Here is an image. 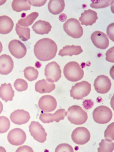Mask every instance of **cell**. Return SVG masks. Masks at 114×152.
<instances>
[{
	"instance_id": "6da1fadb",
	"label": "cell",
	"mask_w": 114,
	"mask_h": 152,
	"mask_svg": "<svg viewBox=\"0 0 114 152\" xmlns=\"http://www.w3.org/2000/svg\"><path fill=\"white\" fill-rule=\"evenodd\" d=\"M58 47L53 40L43 38L38 41L34 46V53L37 58L42 61H47L56 56Z\"/></svg>"
},
{
	"instance_id": "7a4b0ae2",
	"label": "cell",
	"mask_w": 114,
	"mask_h": 152,
	"mask_svg": "<svg viewBox=\"0 0 114 152\" xmlns=\"http://www.w3.org/2000/svg\"><path fill=\"white\" fill-rule=\"evenodd\" d=\"M64 74L69 81L76 82L80 80L83 78L84 72L83 69L77 62H68L64 68Z\"/></svg>"
},
{
	"instance_id": "3957f363",
	"label": "cell",
	"mask_w": 114,
	"mask_h": 152,
	"mask_svg": "<svg viewBox=\"0 0 114 152\" xmlns=\"http://www.w3.org/2000/svg\"><path fill=\"white\" fill-rule=\"evenodd\" d=\"M66 116L70 123L77 125L84 124L88 118L87 113L78 105H73L69 107Z\"/></svg>"
},
{
	"instance_id": "277c9868",
	"label": "cell",
	"mask_w": 114,
	"mask_h": 152,
	"mask_svg": "<svg viewBox=\"0 0 114 152\" xmlns=\"http://www.w3.org/2000/svg\"><path fill=\"white\" fill-rule=\"evenodd\" d=\"M63 28L68 35L74 39H79L83 35V28L80 22L75 18L68 20L64 24Z\"/></svg>"
},
{
	"instance_id": "5b68a950",
	"label": "cell",
	"mask_w": 114,
	"mask_h": 152,
	"mask_svg": "<svg viewBox=\"0 0 114 152\" xmlns=\"http://www.w3.org/2000/svg\"><path fill=\"white\" fill-rule=\"evenodd\" d=\"M91 91V84L87 81H81L72 87L70 91V96L74 99L82 100L89 94Z\"/></svg>"
},
{
	"instance_id": "8992f818",
	"label": "cell",
	"mask_w": 114,
	"mask_h": 152,
	"mask_svg": "<svg viewBox=\"0 0 114 152\" xmlns=\"http://www.w3.org/2000/svg\"><path fill=\"white\" fill-rule=\"evenodd\" d=\"M94 120L100 124H105L109 123L112 119L113 113L112 110L105 106H100L94 110L93 113Z\"/></svg>"
},
{
	"instance_id": "52a82bcc",
	"label": "cell",
	"mask_w": 114,
	"mask_h": 152,
	"mask_svg": "<svg viewBox=\"0 0 114 152\" xmlns=\"http://www.w3.org/2000/svg\"><path fill=\"white\" fill-rule=\"evenodd\" d=\"M45 75L49 82L58 81L61 77V70L59 64L55 62L48 63L45 69Z\"/></svg>"
},
{
	"instance_id": "ba28073f",
	"label": "cell",
	"mask_w": 114,
	"mask_h": 152,
	"mask_svg": "<svg viewBox=\"0 0 114 152\" xmlns=\"http://www.w3.org/2000/svg\"><path fill=\"white\" fill-rule=\"evenodd\" d=\"M28 128L31 135L35 140L41 143H43L47 140V133L43 126L39 122H31Z\"/></svg>"
},
{
	"instance_id": "9c48e42d",
	"label": "cell",
	"mask_w": 114,
	"mask_h": 152,
	"mask_svg": "<svg viewBox=\"0 0 114 152\" xmlns=\"http://www.w3.org/2000/svg\"><path fill=\"white\" fill-rule=\"evenodd\" d=\"M72 139L77 144H85L90 140L91 134L87 129L85 127H78L72 133Z\"/></svg>"
},
{
	"instance_id": "30bf717a",
	"label": "cell",
	"mask_w": 114,
	"mask_h": 152,
	"mask_svg": "<svg viewBox=\"0 0 114 152\" xmlns=\"http://www.w3.org/2000/svg\"><path fill=\"white\" fill-rule=\"evenodd\" d=\"M7 139L11 144L14 146H20L23 144L26 140V134L21 129L15 128L9 133Z\"/></svg>"
},
{
	"instance_id": "8fae6325",
	"label": "cell",
	"mask_w": 114,
	"mask_h": 152,
	"mask_svg": "<svg viewBox=\"0 0 114 152\" xmlns=\"http://www.w3.org/2000/svg\"><path fill=\"white\" fill-rule=\"evenodd\" d=\"M95 90L98 93L104 94L108 93L111 89L112 83L108 77L104 75L98 76L94 84Z\"/></svg>"
},
{
	"instance_id": "7c38bea8",
	"label": "cell",
	"mask_w": 114,
	"mask_h": 152,
	"mask_svg": "<svg viewBox=\"0 0 114 152\" xmlns=\"http://www.w3.org/2000/svg\"><path fill=\"white\" fill-rule=\"evenodd\" d=\"M9 49L10 52L17 59L23 58L27 53V49L24 44L20 41L13 40L9 43Z\"/></svg>"
},
{
	"instance_id": "4fadbf2b",
	"label": "cell",
	"mask_w": 114,
	"mask_h": 152,
	"mask_svg": "<svg viewBox=\"0 0 114 152\" xmlns=\"http://www.w3.org/2000/svg\"><path fill=\"white\" fill-rule=\"evenodd\" d=\"M67 115V112L64 109H59L54 114L43 113L40 115L39 119L44 123H49L56 121L58 123L64 119Z\"/></svg>"
},
{
	"instance_id": "5bb4252c",
	"label": "cell",
	"mask_w": 114,
	"mask_h": 152,
	"mask_svg": "<svg viewBox=\"0 0 114 152\" xmlns=\"http://www.w3.org/2000/svg\"><path fill=\"white\" fill-rule=\"evenodd\" d=\"M39 106L43 112H53L56 108L57 102L55 97L50 95L43 96L39 100Z\"/></svg>"
},
{
	"instance_id": "9a60e30c",
	"label": "cell",
	"mask_w": 114,
	"mask_h": 152,
	"mask_svg": "<svg viewBox=\"0 0 114 152\" xmlns=\"http://www.w3.org/2000/svg\"><path fill=\"white\" fill-rule=\"evenodd\" d=\"M91 39L93 44L98 48L104 50L109 46V39L107 35L101 31L94 32L91 36Z\"/></svg>"
},
{
	"instance_id": "2e32d148",
	"label": "cell",
	"mask_w": 114,
	"mask_h": 152,
	"mask_svg": "<svg viewBox=\"0 0 114 152\" xmlns=\"http://www.w3.org/2000/svg\"><path fill=\"white\" fill-rule=\"evenodd\" d=\"M31 116L29 113L23 110H17L11 114L10 119L15 124L21 125L29 121Z\"/></svg>"
},
{
	"instance_id": "e0dca14e",
	"label": "cell",
	"mask_w": 114,
	"mask_h": 152,
	"mask_svg": "<svg viewBox=\"0 0 114 152\" xmlns=\"http://www.w3.org/2000/svg\"><path fill=\"white\" fill-rule=\"evenodd\" d=\"M14 67V62L9 55H2L0 56V74L7 75L11 72Z\"/></svg>"
},
{
	"instance_id": "ac0fdd59",
	"label": "cell",
	"mask_w": 114,
	"mask_h": 152,
	"mask_svg": "<svg viewBox=\"0 0 114 152\" xmlns=\"http://www.w3.org/2000/svg\"><path fill=\"white\" fill-rule=\"evenodd\" d=\"M98 19L97 13L91 9L86 10L81 13V17L79 18L82 25L92 26L96 22Z\"/></svg>"
},
{
	"instance_id": "d6986e66",
	"label": "cell",
	"mask_w": 114,
	"mask_h": 152,
	"mask_svg": "<svg viewBox=\"0 0 114 152\" xmlns=\"http://www.w3.org/2000/svg\"><path fill=\"white\" fill-rule=\"evenodd\" d=\"M55 88L56 86L53 83L49 82L45 79L38 81L35 86L36 91L40 94L51 93Z\"/></svg>"
},
{
	"instance_id": "ffe728a7",
	"label": "cell",
	"mask_w": 114,
	"mask_h": 152,
	"mask_svg": "<svg viewBox=\"0 0 114 152\" xmlns=\"http://www.w3.org/2000/svg\"><path fill=\"white\" fill-rule=\"evenodd\" d=\"M15 96V91L10 83H4L0 87V97L2 100L7 102L12 101Z\"/></svg>"
},
{
	"instance_id": "44dd1931",
	"label": "cell",
	"mask_w": 114,
	"mask_h": 152,
	"mask_svg": "<svg viewBox=\"0 0 114 152\" xmlns=\"http://www.w3.org/2000/svg\"><path fill=\"white\" fill-rule=\"evenodd\" d=\"M14 26L12 19L6 15L0 17V34H7L11 32Z\"/></svg>"
},
{
	"instance_id": "7402d4cb",
	"label": "cell",
	"mask_w": 114,
	"mask_h": 152,
	"mask_svg": "<svg viewBox=\"0 0 114 152\" xmlns=\"http://www.w3.org/2000/svg\"><path fill=\"white\" fill-rule=\"evenodd\" d=\"M32 28L36 33L44 35L49 33L51 31L52 26L48 22L40 20L35 23Z\"/></svg>"
},
{
	"instance_id": "603a6c76",
	"label": "cell",
	"mask_w": 114,
	"mask_h": 152,
	"mask_svg": "<svg viewBox=\"0 0 114 152\" xmlns=\"http://www.w3.org/2000/svg\"><path fill=\"white\" fill-rule=\"evenodd\" d=\"M65 6L63 0H51L48 4V9L52 14L58 15L64 10Z\"/></svg>"
},
{
	"instance_id": "cb8c5ba5",
	"label": "cell",
	"mask_w": 114,
	"mask_h": 152,
	"mask_svg": "<svg viewBox=\"0 0 114 152\" xmlns=\"http://www.w3.org/2000/svg\"><path fill=\"white\" fill-rule=\"evenodd\" d=\"M83 51L80 46L67 45L64 47L62 49L60 50L59 55L62 57L65 56H72L73 55H80Z\"/></svg>"
},
{
	"instance_id": "d4e9b609",
	"label": "cell",
	"mask_w": 114,
	"mask_h": 152,
	"mask_svg": "<svg viewBox=\"0 0 114 152\" xmlns=\"http://www.w3.org/2000/svg\"><path fill=\"white\" fill-rule=\"evenodd\" d=\"M12 7L13 10L17 12L29 10L31 9V5L28 1L23 0H14L12 3Z\"/></svg>"
},
{
	"instance_id": "484cf974",
	"label": "cell",
	"mask_w": 114,
	"mask_h": 152,
	"mask_svg": "<svg viewBox=\"0 0 114 152\" xmlns=\"http://www.w3.org/2000/svg\"><path fill=\"white\" fill-rule=\"evenodd\" d=\"M39 15V13L33 12L28 15L25 18H21L19 20L18 24L22 26L28 27L32 25Z\"/></svg>"
},
{
	"instance_id": "4316f807",
	"label": "cell",
	"mask_w": 114,
	"mask_h": 152,
	"mask_svg": "<svg viewBox=\"0 0 114 152\" xmlns=\"http://www.w3.org/2000/svg\"><path fill=\"white\" fill-rule=\"evenodd\" d=\"M15 30L20 39L23 41H26L30 39V29L29 28L20 26L17 23Z\"/></svg>"
},
{
	"instance_id": "83f0119b",
	"label": "cell",
	"mask_w": 114,
	"mask_h": 152,
	"mask_svg": "<svg viewBox=\"0 0 114 152\" xmlns=\"http://www.w3.org/2000/svg\"><path fill=\"white\" fill-rule=\"evenodd\" d=\"M24 76L29 81L36 80L39 76V72L34 67L27 66L24 70Z\"/></svg>"
},
{
	"instance_id": "f1b7e54d",
	"label": "cell",
	"mask_w": 114,
	"mask_h": 152,
	"mask_svg": "<svg viewBox=\"0 0 114 152\" xmlns=\"http://www.w3.org/2000/svg\"><path fill=\"white\" fill-rule=\"evenodd\" d=\"M99 145L100 147L97 150L98 152H112L113 151L114 143L112 141L102 139Z\"/></svg>"
},
{
	"instance_id": "f546056e",
	"label": "cell",
	"mask_w": 114,
	"mask_h": 152,
	"mask_svg": "<svg viewBox=\"0 0 114 152\" xmlns=\"http://www.w3.org/2000/svg\"><path fill=\"white\" fill-rule=\"evenodd\" d=\"M90 7L95 9H102L109 6L114 2L113 1H92Z\"/></svg>"
},
{
	"instance_id": "4dcf8cb0",
	"label": "cell",
	"mask_w": 114,
	"mask_h": 152,
	"mask_svg": "<svg viewBox=\"0 0 114 152\" xmlns=\"http://www.w3.org/2000/svg\"><path fill=\"white\" fill-rule=\"evenodd\" d=\"M10 126L9 119L4 116L0 117V134H4L9 130Z\"/></svg>"
},
{
	"instance_id": "1f68e13d",
	"label": "cell",
	"mask_w": 114,
	"mask_h": 152,
	"mask_svg": "<svg viewBox=\"0 0 114 152\" xmlns=\"http://www.w3.org/2000/svg\"><path fill=\"white\" fill-rule=\"evenodd\" d=\"M14 86L16 90L18 92L26 91L28 87V83L21 78L17 79L16 80L14 83Z\"/></svg>"
},
{
	"instance_id": "d6a6232c",
	"label": "cell",
	"mask_w": 114,
	"mask_h": 152,
	"mask_svg": "<svg viewBox=\"0 0 114 152\" xmlns=\"http://www.w3.org/2000/svg\"><path fill=\"white\" fill-rule=\"evenodd\" d=\"M104 137L105 139L111 141L114 140V123H111L104 131Z\"/></svg>"
},
{
	"instance_id": "836d02e7",
	"label": "cell",
	"mask_w": 114,
	"mask_h": 152,
	"mask_svg": "<svg viewBox=\"0 0 114 152\" xmlns=\"http://www.w3.org/2000/svg\"><path fill=\"white\" fill-rule=\"evenodd\" d=\"M55 152H74V150L72 146L68 144H61L57 146Z\"/></svg>"
},
{
	"instance_id": "e575fe53",
	"label": "cell",
	"mask_w": 114,
	"mask_h": 152,
	"mask_svg": "<svg viewBox=\"0 0 114 152\" xmlns=\"http://www.w3.org/2000/svg\"><path fill=\"white\" fill-rule=\"evenodd\" d=\"M106 60L108 61L112 62H114V47H113L109 49L107 51L106 53Z\"/></svg>"
},
{
	"instance_id": "d590c367",
	"label": "cell",
	"mask_w": 114,
	"mask_h": 152,
	"mask_svg": "<svg viewBox=\"0 0 114 152\" xmlns=\"http://www.w3.org/2000/svg\"><path fill=\"white\" fill-rule=\"evenodd\" d=\"M114 23L109 24L107 28V36L110 40L114 41Z\"/></svg>"
},
{
	"instance_id": "8d00e7d4",
	"label": "cell",
	"mask_w": 114,
	"mask_h": 152,
	"mask_svg": "<svg viewBox=\"0 0 114 152\" xmlns=\"http://www.w3.org/2000/svg\"><path fill=\"white\" fill-rule=\"evenodd\" d=\"M30 4L34 7H41L45 4L47 0H42V1H28Z\"/></svg>"
},
{
	"instance_id": "74e56055",
	"label": "cell",
	"mask_w": 114,
	"mask_h": 152,
	"mask_svg": "<svg viewBox=\"0 0 114 152\" xmlns=\"http://www.w3.org/2000/svg\"><path fill=\"white\" fill-rule=\"evenodd\" d=\"M16 152H34V151L29 146H23L19 148Z\"/></svg>"
},
{
	"instance_id": "f35d334b",
	"label": "cell",
	"mask_w": 114,
	"mask_h": 152,
	"mask_svg": "<svg viewBox=\"0 0 114 152\" xmlns=\"http://www.w3.org/2000/svg\"><path fill=\"white\" fill-rule=\"evenodd\" d=\"M3 110V105L2 103L0 101V114L2 112Z\"/></svg>"
},
{
	"instance_id": "ab89813d",
	"label": "cell",
	"mask_w": 114,
	"mask_h": 152,
	"mask_svg": "<svg viewBox=\"0 0 114 152\" xmlns=\"http://www.w3.org/2000/svg\"><path fill=\"white\" fill-rule=\"evenodd\" d=\"M3 49V46L2 43L0 42V53L2 52Z\"/></svg>"
},
{
	"instance_id": "60d3db41",
	"label": "cell",
	"mask_w": 114,
	"mask_h": 152,
	"mask_svg": "<svg viewBox=\"0 0 114 152\" xmlns=\"http://www.w3.org/2000/svg\"><path fill=\"white\" fill-rule=\"evenodd\" d=\"M7 1H3V0H0V5H2L4 4Z\"/></svg>"
}]
</instances>
